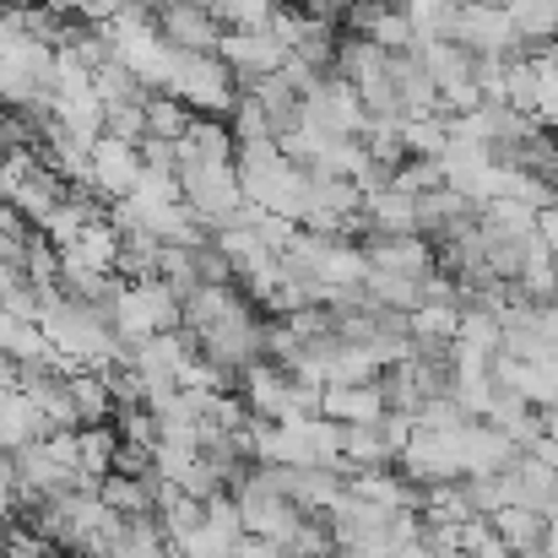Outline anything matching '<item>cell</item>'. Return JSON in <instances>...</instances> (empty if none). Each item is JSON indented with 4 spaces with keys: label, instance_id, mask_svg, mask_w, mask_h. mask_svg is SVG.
<instances>
[{
    "label": "cell",
    "instance_id": "obj_1",
    "mask_svg": "<svg viewBox=\"0 0 558 558\" xmlns=\"http://www.w3.org/2000/svg\"><path fill=\"white\" fill-rule=\"evenodd\" d=\"M16 472H22V494L33 505H54V499H71L82 494L93 477L82 472V439L76 434H44L33 439L22 456H16Z\"/></svg>",
    "mask_w": 558,
    "mask_h": 558
},
{
    "label": "cell",
    "instance_id": "obj_2",
    "mask_svg": "<svg viewBox=\"0 0 558 558\" xmlns=\"http://www.w3.org/2000/svg\"><path fill=\"white\" fill-rule=\"evenodd\" d=\"M109 315H114V331L125 348L147 342V337H169L185 326V304L153 277V282H120V293L109 299Z\"/></svg>",
    "mask_w": 558,
    "mask_h": 558
},
{
    "label": "cell",
    "instance_id": "obj_3",
    "mask_svg": "<svg viewBox=\"0 0 558 558\" xmlns=\"http://www.w3.org/2000/svg\"><path fill=\"white\" fill-rule=\"evenodd\" d=\"M217 54H222V65L233 71L239 93H250V87H260V82L282 76V71H288V60H293L277 27H255V33H228Z\"/></svg>",
    "mask_w": 558,
    "mask_h": 558
},
{
    "label": "cell",
    "instance_id": "obj_4",
    "mask_svg": "<svg viewBox=\"0 0 558 558\" xmlns=\"http://www.w3.org/2000/svg\"><path fill=\"white\" fill-rule=\"evenodd\" d=\"M412 439V417L401 412H385L379 423H359V428H342V456H348V472H390L401 461Z\"/></svg>",
    "mask_w": 558,
    "mask_h": 558
},
{
    "label": "cell",
    "instance_id": "obj_5",
    "mask_svg": "<svg viewBox=\"0 0 558 558\" xmlns=\"http://www.w3.org/2000/svg\"><path fill=\"white\" fill-rule=\"evenodd\" d=\"M136 180H142V147L104 131V136L93 142V180H87V185H98L109 195V206H114V201H125V195L136 190Z\"/></svg>",
    "mask_w": 558,
    "mask_h": 558
},
{
    "label": "cell",
    "instance_id": "obj_6",
    "mask_svg": "<svg viewBox=\"0 0 558 558\" xmlns=\"http://www.w3.org/2000/svg\"><path fill=\"white\" fill-rule=\"evenodd\" d=\"M505 510H532L543 521L558 510V472L543 456H521L515 472H505Z\"/></svg>",
    "mask_w": 558,
    "mask_h": 558
},
{
    "label": "cell",
    "instance_id": "obj_7",
    "mask_svg": "<svg viewBox=\"0 0 558 558\" xmlns=\"http://www.w3.org/2000/svg\"><path fill=\"white\" fill-rule=\"evenodd\" d=\"M320 412L337 423V428H359V423H379L385 412H390V401H385V385L374 379V385H331L326 396H320Z\"/></svg>",
    "mask_w": 558,
    "mask_h": 558
},
{
    "label": "cell",
    "instance_id": "obj_8",
    "mask_svg": "<svg viewBox=\"0 0 558 558\" xmlns=\"http://www.w3.org/2000/svg\"><path fill=\"white\" fill-rule=\"evenodd\" d=\"M49 428H44V417H38V407L22 396V390H5L0 396V456H22L33 439H44Z\"/></svg>",
    "mask_w": 558,
    "mask_h": 558
},
{
    "label": "cell",
    "instance_id": "obj_9",
    "mask_svg": "<svg viewBox=\"0 0 558 558\" xmlns=\"http://www.w3.org/2000/svg\"><path fill=\"white\" fill-rule=\"evenodd\" d=\"M109 558H174V537L158 521H125Z\"/></svg>",
    "mask_w": 558,
    "mask_h": 558
},
{
    "label": "cell",
    "instance_id": "obj_10",
    "mask_svg": "<svg viewBox=\"0 0 558 558\" xmlns=\"http://www.w3.org/2000/svg\"><path fill=\"white\" fill-rule=\"evenodd\" d=\"M211 11H217V22L228 33H255V27H271L277 22L282 0H211Z\"/></svg>",
    "mask_w": 558,
    "mask_h": 558
},
{
    "label": "cell",
    "instance_id": "obj_11",
    "mask_svg": "<svg viewBox=\"0 0 558 558\" xmlns=\"http://www.w3.org/2000/svg\"><path fill=\"white\" fill-rule=\"evenodd\" d=\"M494 532L505 537V548H510V554H532V548H543L548 521H543V515H532V510H499V515H494Z\"/></svg>",
    "mask_w": 558,
    "mask_h": 558
},
{
    "label": "cell",
    "instance_id": "obj_12",
    "mask_svg": "<svg viewBox=\"0 0 558 558\" xmlns=\"http://www.w3.org/2000/svg\"><path fill=\"white\" fill-rule=\"evenodd\" d=\"M27 494H22V472H16V456H0V521L22 505Z\"/></svg>",
    "mask_w": 558,
    "mask_h": 558
},
{
    "label": "cell",
    "instance_id": "obj_13",
    "mask_svg": "<svg viewBox=\"0 0 558 558\" xmlns=\"http://www.w3.org/2000/svg\"><path fill=\"white\" fill-rule=\"evenodd\" d=\"M5 217H11V206H0V228H5Z\"/></svg>",
    "mask_w": 558,
    "mask_h": 558
}]
</instances>
